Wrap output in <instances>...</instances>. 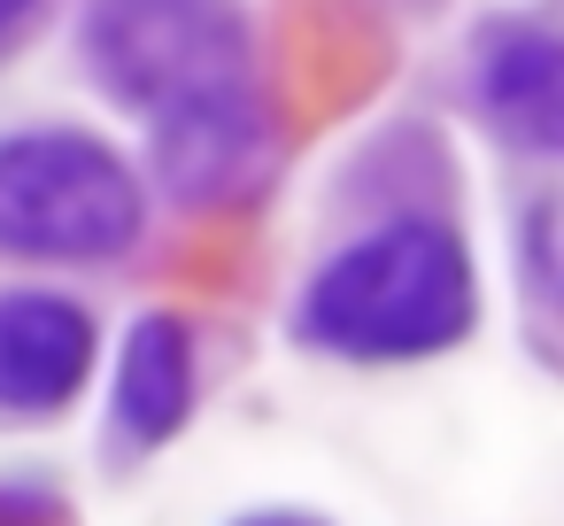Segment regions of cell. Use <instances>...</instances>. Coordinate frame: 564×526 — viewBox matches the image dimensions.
<instances>
[{"instance_id": "obj_1", "label": "cell", "mask_w": 564, "mask_h": 526, "mask_svg": "<svg viewBox=\"0 0 564 526\" xmlns=\"http://www.w3.org/2000/svg\"><path fill=\"white\" fill-rule=\"evenodd\" d=\"M294 333L333 348V356H364V364H394V356H433L448 341L471 333V264L464 240L441 225H387L356 248H340L302 310Z\"/></svg>"}, {"instance_id": "obj_2", "label": "cell", "mask_w": 564, "mask_h": 526, "mask_svg": "<svg viewBox=\"0 0 564 526\" xmlns=\"http://www.w3.org/2000/svg\"><path fill=\"white\" fill-rule=\"evenodd\" d=\"M140 233V179L86 132L0 140V248L109 256Z\"/></svg>"}, {"instance_id": "obj_3", "label": "cell", "mask_w": 564, "mask_h": 526, "mask_svg": "<svg viewBox=\"0 0 564 526\" xmlns=\"http://www.w3.org/2000/svg\"><path fill=\"white\" fill-rule=\"evenodd\" d=\"M86 47L101 86L148 117L209 101L248 71V32L225 0H94Z\"/></svg>"}, {"instance_id": "obj_4", "label": "cell", "mask_w": 564, "mask_h": 526, "mask_svg": "<svg viewBox=\"0 0 564 526\" xmlns=\"http://www.w3.org/2000/svg\"><path fill=\"white\" fill-rule=\"evenodd\" d=\"M94 372V318L63 294H0V410L40 418L63 410Z\"/></svg>"}, {"instance_id": "obj_5", "label": "cell", "mask_w": 564, "mask_h": 526, "mask_svg": "<svg viewBox=\"0 0 564 526\" xmlns=\"http://www.w3.org/2000/svg\"><path fill=\"white\" fill-rule=\"evenodd\" d=\"M155 155H163V179L186 202H232V194L256 186V171L271 155V125H263V109H256L248 86H225L209 101L171 109Z\"/></svg>"}, {"instance_id": "obj_6", "label": "cell", "mask_w": 564, "mask_h": 526, "mask_svg": "<svg viewBox=\"0 0 564 526\" xmlns=\"http://www.w3.org/2000/svg\"><path fill=\"white\" fill-rule=\"evenodd\" d=\"M109 410H117V433L124 441H148V449L186 426V410H194V333L171 310H155V318H140L124 333Z\"/></svg>"}, {"instance_id": "obj_7", "label": "cell", "mask_w": 564, "mask_h": 526, "mask_svg": "<svg viewBox=\"0 0 564 526\" xmlns=\"http://www.w3.org/2000/svg\"><path fill=\"white\" fill-rule=\"evenodd\" d=\"M487 101L518 140L564 155V40H541V32L502 40L487 63Z\"/></svg>"}, {"instance_id": "obj_8", "label": "cell", "mask_w": 564, "mask_h": 526, "mask_svg": "<svg viewBox=\"0 0 564 526\" xmlns=\"http://www.w3.org/2000/svg\"><path fill=\"white\" fill-rule=\"evenodd\" d=\"M525 264H533V287L564 310V202H549L525 233Z\"/></svg>"}, {"instance_id": "obj_9", "label": "cell", "mask_w": 564, "mask_h": 526, "mask_svg": "<svg viewBox=\"0 0 564 526\" xmlns=\"http://www.w3.org/2000/svg\"><path fill=\"white\" fill-rule=\"evenodd\" d=\"M0 526H63V511L40 487H0Z\"/></svg>"}, {"instance_id": "obj_10", "label": "cell", "mask_w": 564, "mask_h": 526, "mask_svg": "<svg viewBox=\"0 0 564 526\" xmlns=\"http://www.w3.org/2000/svg\"><path fill=\"white\" fill-rule=\"evenodd\" d=\"M240 526H317V518H302V511H256V518H240Z\"/></svg>"}, {"instance_id": "obj_11", "label": "cell", "mask_w": 564, "mask_h": 526, "mask_svg": "<svg viewBox=\"0 0 564 526\" xmlns=\"http://www.w3.org/2000/svg\"><path fill=\"white\" fill-rule=\"evenodd\" d=\"M24 17H32V0H0V40H9V32H17Z\"/></svg>"}]
</instances>
